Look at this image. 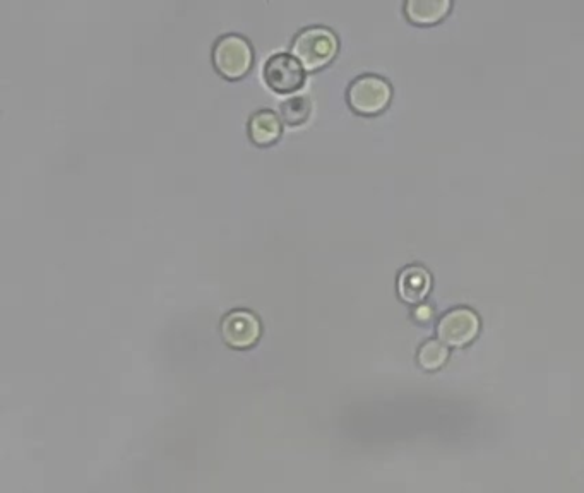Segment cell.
<instances>
[{
    "label": "cell",
    "instance_id": "obj_8",
    "mask_svg": "<svg viewBox=\"0 0 584 493\" xmlns=\"http://www.w3.org/2000/svg\"><path fill=\"white\" fill-rule=\"evenodd\" d=\"M398 286H400V295L406 302H420L429 292V273L422 266H410L401 273Z\"/></svg>",
    "mask_w": 584,
    "mask_h": 493
},
{
    "label": "cell",
    "instance_id": "obj_10",
    "mask_svg": "<svg viewBox=\"0 0 584 493\" xmlns=\"http://www.w3.org/2000/svg\"><path fill=\"white\" fill-rule=\"evenodd\" d=\"M447 360V348L441 341H427L418 351V362L427 370H436Z\"/></svg>",
    "mask_w": 584,
    "mask_h": 493
},
{
    "label": "cell",
    "instance_id": "obj_4",
    "mask_svg": "<svg viewBox=\"0 0 584 493\" xmlns=\"http://www.w3.org/2000/svg\"><path fill=\"white\" fill-rule=\"evenodd\" d=\"M302 62L290 54H276L269 57L264 66V79L269 88L278 93H290L302 86L304 81Z\"/></svg>",
    "mask_w": 584,
    "mask_h": 493
},
{
    "label": "cell",
    "instance_id": "obj_5",
    "mask_svg": "<svg viewBox=\"0 0 584 493\" xmlns=\"http://www.w3.org/2000/svg\"><path fill=\"white\" fill-rule=\"evenodd\" d=\"M221 333L233 348H251L261 338L263 326L257 315L249 310H233L223 319Z\"/></svg>",
    "mask_w": 584,
    "mask_h": 493
},
{
    "label": "cell",
    "instance_id": "obj_2",
    "mask_svg": "<svg viewBox=\"0 0 584 493\" xmlns=\"http://www.w3.org/2000/svg\"><path fill=\"white\" fill-rule=\"evenodd\" d=\"M213 59L218 71L230 79H239L252 66L251 43L240 35L221 36L213 50Z\"/></svg>",
    "mask_w": 584,
    "mask_h": 493
},
{
    "label": "cell",
    "instance_id": "obj_11",
    "mask_svg": "<svg viewBox=\"0 0 584 493\" xmlns=\"http://www.w3.org/2000/svg\"><path fill=\"white\" fill-rule=\"evenodd\" d=\"M310 112V103L305 96H293L281 105V115L290 125L302 124Z\"/></svg>",
    "mask_w": 584,
    "mask_h": 493
},
{
    "label": "cell",
    "instance_id": "obj_3",
    "mask_svg": "<svg viewBox=\"0 0 584 493\" xmlns=\"http://www.w3.org/2000/svg\"><path fill=\"white\" fill-rule=\"evenodd\" d=\"M391 86L379 76H360L353 81L348 90V101L357 112L377 113L391 100Z\"/></svg>",
    "mask_w": 584,
    "mask_h": 493
},
{
    "label": "cell",
    "instance_id": "obj_9",
    "mask_svg": "<svg viewBox=\"0 0 584 493\" xmlns=\"http://www.w3.org/2000/svg\"><path fill=\"white\" fill-rule=\"evenodd\" d=\"M449 0H410L406 2L408 18L415 23H436L449 11Z\"/></svg>",
    "mask_w": 584,
    "mask_h": 493
},
{
    "label": "cell",
    "instance_id": "obj_7",
    "mask_svg": "<svg viewBox=\"0 0 584 493\" xmlns=\"http://www.w3.org/2000/svg\"><path fill=\"white\" fill-rule=\"evenodd\" d=\"M249 134L257 144L275 143L281 134V120L273 110H259L249 120Z\"/></svg>",
    "mask_w": 584,
    "mask_h": 493
},
{
    "label": "cell",
    "instance_id": "obj_6",
    "mask_svg": "<svg viewBox=\"0 0 584 493\" xmlns=\"http://www.w3.org/2000/svg\"><path fill=\"white\" fill-rule=\"evenodd\" d=\"M480 329L477 314L470 309H454L439 322L437 333L446 345L463 346L475 338Z\"/></svg>",
    "mask_w": 584,
    "mask_h": 493
},
{
    "label": "cell",
    "instance_id": "obj_1",
    "mask_svg": "<svg viewBox=\"0 0 584 493\" xmlns=\"http://www.w3.org/2000/svg\"><path fill=\"white\" fill-rule=\"evenodd\" d=\"M292 50L305 69H319L333 59L338 50V38L326 26H310L298 33Z\"/></svg>",
    "mask_w": 584,
    "mask_h": 493
}]
</instances>
